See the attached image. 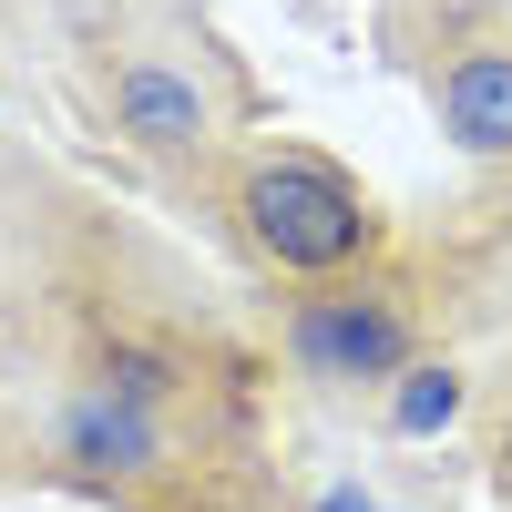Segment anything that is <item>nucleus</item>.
I'll return each instance as SVG.
<instances>
[{
    "label": "nucleus",
    "mask_w": 512,
    "mask_h": 512,
    "mask_svg": "<svg viewBox=\"0 0 512 512\" xmlns=\"http://www.w3.org/2000/svg\"><path fill=\"white\" fill-rule=\"evenodd\" d=\"M62 461H82V472H103V482H144V472L175 461V431H164V410H144V400L72 390V410H62Z\"/></svg>",
    "instance_id": "20e7f679"
},
{
    "label": "nucleus",
    "mask_w": 512,
    "mask_h": 512,
    "mask_svg": "<svg viewBox=\"0 0 512 512\" xmlns=\"http://www.w3.org/2000/svg\"><path fill=\"white\" fill-rule=\"evenodd\" d=\"M502 461H512V441H502Z\"/></svg>",
    "instance_id": "0eeeda50"
},
{
    "label": "nucleus",
    "mask_w": 512,
    "mask_h": 512,
    "mask_svg": "<svg viewBox=\"0 0 512 512\" xmlns=\"http://www.w3.org/2000/svg\"><path fill=\"white\" fill-rule=\"evenodd\" d=\"M461 400H472V390H461V369H441V359H410V369L390 379V410H379V420H390L400 441H441L451 420H461Z\"/></svg>",
    "instance_id": "423d86ee"
},
{
    "label": "nucleus",
    "mask_w": 512,
    "mask_h": 512,
    "mask_svg": "<svg viewBox=\"0 0 512 512\" xmlns=\"http://www.w3.org/2000/svg\"><path fill=\"white\" fill-rule=\"evenodd\" d=\"M236 216H246L256 256H277L297 277H338V267H359L379 246L369 195L338 175V164H318V154H256L246 185H236Z\"/></svg>",
    "instance_id": "f257e3e1"
},
{
    "label": "nucleus",
    "mask_w": 512,
    "mask_h": 512,
    "mask_svg": "<svg viewBox=\"0 0 512 512\" xmlns=\"http://www.w3.org/2000/svg\"><path fill=\"white\" fill-rule=\"evenodd\" d=\"M113 134H134L144 154H195L216 134V103H205V82L164 52H134L113 62Z\"/></svg>",
    "instance_id": "7ed1b4c3"
},
{
    "label": "nucleus",
    "mask_w": 512,
    "mask_h": 512,
    "mask_svg": "<svg viewBox=\"0 0 512 512\" xmlns=\"http://www.w3.org/2000/svg\"><path fill=\"white\" fill-rule=\"evenodd\" d=\"M431 103H441V134L472 164H502L512 154V41H472V52L431 82Z\"/></svg>",
    "instance_id": "39448f33"
},
{
    "label": "nucleus",
    "mask_w": 512,
    "mask_h": 512,
    "mask_svg": "<svg viewBox=\"0 0 512 512\" xmlns=\"http://www.w3.org/2000/svg\"><path fill=\"white\" fill-rule=\"evenodd\" d=\"M287 359L318 390H390L410 369V297L400 287H318L287 308Z\"/></svg>",
    "instance_id": "f03ea898"
}]
</instances>
